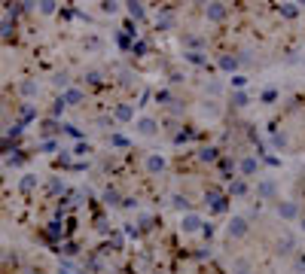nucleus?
<instances>
[{"label": "nucleus", "instance_id": "2", "mask_svg": "<svg viewBox=\"0 0 305 274\" xmlns=\"http://www.w3.org/2000/svg\"><path fill=\"white\" fill-rule=\"evenodd\" d=\"M232 235H244V223H241V220L232 223Z\"/></svg>", "mask_w": 305, "mask_h": 274}, {"label": "nucleus", "instance_id": "1", "mask_svg": "<svg viewBox=\"0 0 305 274\" xmlns=\"http://www.w3.org/2000/svg\"><path fill=\"white\" fill-rule=\"evenodd\" d=\"M211 19H223V7H220V4L211 7Z\"/></svg>", "mask_w": 305, "mask_h": 274}]
</instances>
